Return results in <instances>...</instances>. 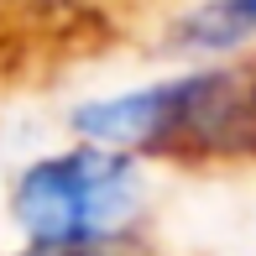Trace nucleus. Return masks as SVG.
Segmentation results:
<instances>
[{
    "label": "nucleus",
    "mask_w": 256,
    "mask_h": 256,
    "mask_svg": "<svg viewBox=\"0 0 256 256\" xmlns=\"http://www.w3.org/2000/svg\"><path fill=\"white\" fill-rule=\"evenodd\" d=\"M78 136L115 152L194 146V152H256V84L246 74H188L136 94L94 100L74 115Z\"/></svg>",
    "instance_id": "f257e3e1"
},
{
    "label": "nucleus",
    "mask_w": 256,
    "mask_h": 256,
    "mask_svg": "<svg viewBox=\"0 0 256 256\" xmlns=\"http://www.w3.org/2000/svg\"><path fill=\"white\" fill-rule=\"evenodd\" d=\"M10 209L32 246L115 240L142 209V172H136L131 152L89 142L32 162L10 194Z\"/></svg>",
    "instance_id": "f03ea898"
},
{
    "label": "nucleus",
    "mask_w": 256,
    "mask_h": 256,
    "mask_svg": "<svg viewBox=\"0 0 256 256\" xmlns=\"http://www.w3.org/2000/svg\"><path fill=\"white\" fill-rule=\"evenodd\" d=\"M256 32V0H209L183 21L188 48H236Z\"/></svg>",
    "instance_id": "7ed1b4c3"
},
{
    "label": "nucleus",
    "mask_w": 256,
    "mask_h": 256,
    "mask_svg": "<svg viewBox=\"0 0 256 256\" xmlns=\"http://www.w3.org/2000/svg\"><path fill=\"white\" fill-rule=\"evenodd\" d=\"M32 256H142L126 236L115 240H89V246H32Z\"/></svg>",
    "instance_id": "20e7f679"
}]
</instances>
